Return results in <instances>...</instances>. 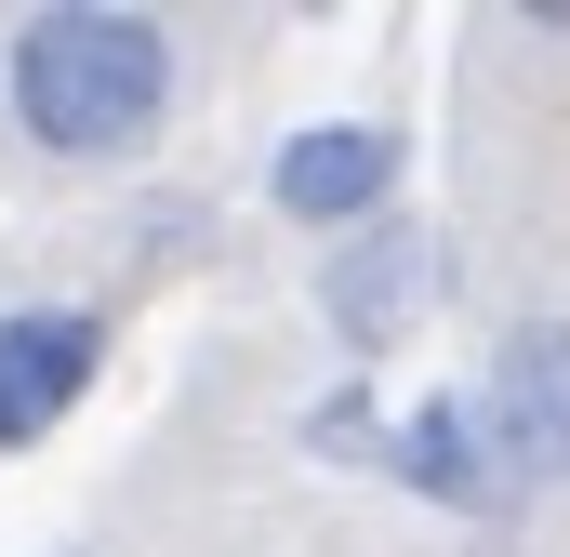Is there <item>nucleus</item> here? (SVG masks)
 I'll return each instance as SVG.
<instances>
[{
    "label": "nucleus",
    "instance_id": "39448f33",
    "mask_svg": "<svg viewBox=\"0 0 570 557\" xmlns=\"http://www.w3.org/2000/svg\"><path fill=\"white\" fill-rule=\"evenodd\" d=\"M412 292H425V226L372 213V226H345V240H332V266H318V319L345 332V359H372V345H399Z\"/></svg>",
    "mask_w": 570,
    "mask_h": 557
},
{
    "label": "nucleus",
    "instance_id": "7ed1b4c3",
    "mask_svg": "<svg viewBox=\"0 0 570 557\" xmlns=\"http://www.w3.org/2000/svg\"><path fill=\"white\" fill-rule=\"evenodd\" d=\"M94 372H107V305H67V292L0 305V451H40L94 399Z\"/></svg>",
    "mask_w": 570,
    "mask_h": 557
},
{
    "label": "nucleus",
    "instance_id": "0eeeda50",
    "mask_svg": "<svg viewBox=\"0 0 570 557\" xmlns=\"http://www.w3.org/2000/svg\"><path fill=\"white\" fill-rule=\"evenodd\" d=\"M372 438H385V412H372V385H332V399L305 412V451H332V465H372Z\"/></svg>",
    "mask_w": 570,
    "mask_h": 557
},
{
    "label": "nucleus",
    "instance_id": "f257e3e1",
    "mask_svg": "<svg viewBox=\"0 0 570 557\" xmlns=\"http://www.w3.org/2000/svg\"><path fill=\"white\" fill-rule=\"evenodd\" d=\"M173 94H186V53L134 0H67L0 40V107L40 159H134V146H159Z\"/></svg>",
    "mask_w": 570,
    "mask_h": 557
},
{
    "label": "nucleus",
    "instance_id": "f03ea898",
    "mask_svg": "<svg viewBox=\"0 0 570 557\" xmlns=\"http://www.w3.org/2000/svg\"><path fill=\"white\" fill-rule=\"evenodd\" d=\"M478 451H491V491H558L570 478V319H518L491 345V372L464 385Z\"/></svg>",
    "mask_w": 570,
    "mask_h": 557
},
{
    "label": "nucleus",
    "instance_id": "423d86ee",
    "mask_svg": "<svg viewBox=\"0 0 570 557\" xmlns=\"http://www.w3.org/2000/svg\"><path fill=\"white\" fill-rule=\"evenodd\" d=\"M372 465L399 478V491H425V505H451V518H478V505H504L491 491V451H478V412H464V385H438V399H412V412L372 438Z\"/></svg>",
    "mask_w": 570,
    "mask_h": 557
},
{
    "label": "nucleus",
    "instance_id": "20e7f679",
    "mask_svg": "<svg viewBox=\"0 0 570 557\" xmlns=\"http://www.w3.org/2000/svg\"><path fill=\"white\" fill-rule=\"evenodd\" d=\"M399 173H412V146H399V120H305V134H279V159H266V199H279V226H372V213H399Z\"/></svg>",
    "mask_w": 570,
    "mask_h": 557
}]
</instances>
